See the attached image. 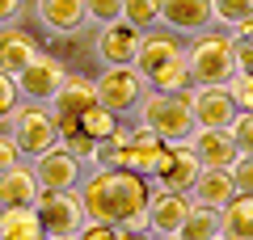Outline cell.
Listing matches in <instances>:
<instances>
[{"mask_svg":"<svg viewBox=\"0 0 253 240\" xmlns=\"http://www.w3.org/2000/svg\"><path fill=\"white\" fill-rule=\"evenodd\" d=\"M148 198H152V181L126 169H93L81 181V202L89 223L148 232Z\"/></svg>","mask_w":253,"mask_h":240,"instance_id":"obj_1","label":"cell"},{"mask_svg":"<svg viewBox=\"0 0 253 240\" xmlns=\"http://www.w3.org/2000/svg\"><path fill=\"white\" fill-rule=\"evenodd\" d=\"M135 72L148 80L152 93H186L194 80H190V59H186V46L169 34H152L139 42L135 55Z\"/></svg>","mask_w":253,"mask_h":240,"instance_id":"obj_2","label":"cell"},{"mask_svg":"<svg viewBox=\"0 0 253 240\" xmlns=\"http://www.w3.org/2000/svg\"><path fill=\"white\" fill-rule=\"evenodd\" d=\"M190 59V80L194 84H211V89H228V80L236 76V38L232 34H194V42L186 46Z\"/></svg>","mask_w":253,"mask_h":240,"instance_id":"obj_3","label":"cell"},{"mask_svg":"<svg viewBox=\"0 0 253 240\" xmlns=\"http://www.w3.org/2000/svg\"><path fill=\"white\" fill-rule=\"evenodd\" d=\"M135 114H139V126L161 135L165 143H190V135H194V114H190L186 93H152L148 89Z\"/></svg>","mask_w":253,"mask_h":240,"instance_id":"obj_4","label":"cell"},{"mask_svg":"<svg viewBox=\"0 0 253 240\" xmlns=\"http://www.w3.org/2000/svg\"><path fill=\"white\" fill-rule=\"evenodd\" d=\"M9 135L17 143L21 160H38L51 148H59V126H55V114L46 106H34V101H21L17 114L9 118Z\"/></svg>","mask_w":253,"mask_h":240,"instance_id":"obj_5","label":"cell"},{"mask_svg":"<svg viewBox=\"0 0 253 240\" xmlns=\"http://www.w3.org/2000/svg\"><path fill=\"white\" fill-rule=\"evenodd\" d=\"M199 173H203V164H199V156H194L190 143H165L156 164H152V173H148V181H152V190L190 194L194 181H199Z\"/></svg>","mask_w":253,"mask_h":240,"instance_id":"obj_6","label":"cell"},{"mask_svg":"<svg viewBox=\"0 0 253 240\" xmlns=\"http://www.w3.org/2000/svg\"><path fill=\"white\" fill-rule=\"evenodd\" d=\"M38 219H42L46 236H63V240H72L76 232L84 228V202H81V190H42L34 202Z\"/></svg>","mask_w":253,"mask_h":240,"instance_id":"obj_7","label":"cell"},{"mask_svg":"<svg viewBox=\"0 0 253 240\" xmlns=\"http://www.w3.org/2000/svg\"><path fill=\"white\" fill-rule=\"evenodd\" d=\"M93 84H97V101L106 110H114L118 118L135 114L139 101H144V93H148V80L139 76L135 68H106Z\"/></svg>","mask_w":253,"mask_h":240,"instance_id":"obj_8","label":"cell"},{"mask_svg":"<svg viewBox=\"0 0 253 240\" xmlns=\"http://www.w3.org/2000/svg\"><path fill=\"white\" fill-rule=\"evenodd\" d=\"M68 80V68L55 59L51 51H38L30 59V68L17 76V93L21 101H34V106H51V97L59 93V84Z\"/></svg>","mask_w":253,"mask_h":240,"instance_id":"obj_9","label":"cell"},{"mask_svg":"<svg viewBox=\"0 0 253 240\" xmlns=\"http://www.w3.org/2000/svg\"><path fill=\"white\" fill-rule=\"evenodd\" d=\"M114 143H118V169L139 173V177L152 173L156 156H161V148H165L161 135H152L148 126H139V122L135 126H123V131L114 135Z\"/></svg>","mask_w":253,"mask_h":240,"instance_id":"obj_10","label":"cell"},{"mask_svg":"<svg viewBox=\"0 0 253 240\" xmlns=\"http://www.w3.org/2000/svg\"><path fill=\"white\" fill-rule=\"evenodd\" d=\"M186 97H190V114H194V126H203V131H228V126H232V118L241 114L228 89L194 84V89H186Z\"/></svg>","mask_w":253,"mask_h":240,"instance_id":"obj_11","label":"cell"},{"mask_svg":"<svg viewBox=\"0 0 253 240\" xmlns=\"http://www.w3.org/2000/svg\"><path fill=\"white\" fill-rule=\"evenodd\" d=\"M190 211H194L190 194H173V190H152V198H148V232H152V236H161V240L181 236V228H186Z\"/></svg>","mask_w":253,"mask_h":240,"instance_id":"obj_12","label":"cell"},{"mask_svg":"<svg viewBox=\"0 0 253 240\" xmlns=\"http://www.w3.org/2000/svg\"><path fill=\"white\" fill-rule=\"evenodd\" d=\"M139 42H144V30H135L131 21H110L97 30V59L106 68H135Z\"/></svg>","mask_w":253,"mask_h":240,"instance_id":"obj_13","label":"cell"},{"mask_svg":"<svg viewBox=\"0 0 253 240\" xmlns=\"http://www.w3.org/2000/svg\"><path fill=\"white\" fill-rule=\"evenodd\" d=\"M30 164H34L38 186H42V190H81V181H84V164L63 148V143H59V148H51L46 156L30 160Z\"/></svg>","mask_w":253,"mask_h":240,"instance_id":"obj_14","label":"cell"},{"mask_svg":"<svg viewBox=\"0 0 253 240\" xmlns=\"http://www.w3.org/2000/svg\"><path fill=\"white\" fill-rule=\"evenodd\" d=\"M211 21V0H161V26H169L173 34H203Z\"/></svg>","mask_w":253,"mask_h":240,"instance_id":"obj_15","label":"cell"},{"mask_svg":"<svg viewBox=\"0 0 253 240\" xmlns=\"http://www.w3.org/2000/svg\"><path fill=\"white\" fill-rule=\"evenodd\" d=\"M190 148H194V156H199L203 169H232L236 156H241L232 131H203V126H194Z\"/></svg>","mask_w":253,"mask_h":240,"instance_id":"obj_16","label":"cell"},{"mask_svg":"<svg viewBox=\"0 0 253 240\" xmlns=\"http://www.w3.org/2000/svg\"><path fill=\"white\" fill-rule=\"evenodd\" d=\"M89 106H97V84L84 76H76V72H68V80L59 84V93L51 97V114L55 122H63V118H76L81 122V114Z\"/></svg>","mask_w":253,"mask_h":240,"instance_id":"obj_17","label":"cell"},{"mask_svg":"<svg viewBox=\"0 0 253 240\" xmlns=\"http://www.w3.org/2000/svg\"><path fill=\"white\" fill-rule=\"evenodd\" d=\"M34 9L51 34H81L84 21H89L84 0H34Z\"/></svg>","mask_w":253,"mask_h":240,"instance_id":"obj_18","label":"cell"},{"mask_svg":"<svg viewBox=\"0 0 253 240\" xmlns=\"http://www.w3.org/2000/svg\"><path fill=\"white\" fill-rule=\"evenodd\" d=\"M232 198H236L232 169H203L199 181H194V190H190V202H194V206H207V211H224Z\"/></svg>","mask_w":253,"mask_h":240,"instance_id":"obj_19","label":"cell"},{"mask_svg":"<svg viewBox=\"0 0 253 240\" xmlns=\"http://www.w3.org/2000/svg\"><path fill=\"white\" fill-rule=\"evenodd\" d=\"M42 186H38L34 164H13L9 173H0V206H34Z\"/></svg>","mask_w":253,"mask_h":240,"instance_id":"obj_20","label":"cell"},{"mask_svg":"<svg viewBox=\"0 0 253 240\" xmlns=\"http://www.w3.org/2000/svg\"><path fill=\"white\" fill-rule=\"evenodd\" d=\"M38 55V42L17 26H4L0 30V72H9L13 80L30 68V59Z\"/></svg>","mask_w":253,"mask_h":240,"instance_id":"obj_21","label":"cell"},{"mask_svg":"<svg viewBox=\"0 0 253 240\" xmlns=\"http://www.w3.org/2000/svg\"><path fill=\"white\" fill-rule=\"evenodd\" d=\"M0 240H46V228L34 206H4L0 211Z\"/></svg>","mask_w":253,"mask_h":240,"instance_id":"obj_22","label":"cell"},{"mask_svg":"<svg viewBox=\"0 0 253 240\" xmlns=\"http://www.w3.org/2000/svg\"><path fill=\"white\" fill-rule=\"evenodd\" d=\"M219 236L224 240H253V194H236L219 211Z\"/></svg>","mask_w":253,"mask_h":240,"instance_id":"obj_23","label":"cell"},{"mask_svg":"<svg viewBox=\"0 0 253 240\" xmlns=\"http://www.w3.org/2000/svg\"><path fill=\"white\" fill-rule=\"evenodd\" d=\"M81 131L89 135V139L106 143V139H114L123 126H118V114H114V110H106V106L97 101V106H89V110L81 114Z\"/></svg>","mask_w":253,"mask_h":240,"instance_id":"obj_24","label":"cell"},{"mask_svg":"<svg viewBox=\"0 0 253 240\" xmlns=\"http://www.w3.org/2000/svg\"><path fill=\"white\" fill-rule=\"evenodd\" d=\"M177 240H219V211H207V206H194Z\"/></svg>","mask_w":253,"mask_h":240,"instance_id":"obj_25","label":"cell"},{"mask_svg":"<svg viewBox=\"0 0 253 240\" xmlns=\"http://www.w3.org/2000/svg\"><path fill=\"white\" fill-rule=\"evenodd\" d=\"M123 21H131L135 30L161 26V0H123Z\"/></svg>","mask_w":253,"mask_h":240,"instance_id":"obj_26","label":"cell"},{"mask_svg":"<svg viewBox=\"0 0 253 240\" xmlns=\"http://www.w3.org/2000/svg\"><path fill=\"white\" fill-rule=\"evenodd\" d=\"M211 13H215L219 26L232 30L241 17H249V13H253V0H211Z\"/></svg>","mask_w":253,"mask_h":240,"instance_id":"obj_27","label":"cell"},{"mask_svg":"<svg viewBox=\"0 0 253 240\" xmlns=\"http://www.w3.org/2000/svg\"><path fill=\"white\" fill-rule=\"evenodd\" d=\"M84 9H89V21L97 30L110 21H123V0H84Z\"/></svg>","mask_w":253,"mask_h":240,"instance_id":"obj_28","label":"cell"},{"mask_svg":"<svg viewBox=\"0 0 253 240\" xmlns=\"http://www.w3.org/2000/svg\"><path fill=\"white\" fill-rule=\"evenodd\" d=\"M21 106V93H17V80L9 72H0V122H9Z\"/></svg>","mask_w":253,"mask_h":240,"instance_id":"obj_29","label":"cell"},{"mask_svg":"<svg viewBox=\"0 0 253 240\" xmlns=\"http://www.w3.org/2000/svg\"><path fill=\"white\" fill-rule=\"evenodd\" d=\"M63 148L72 152L81 164H89V169H93V156H97V139H89L84 131H72V135H63Z\"/></svg>","mask_w":253,"mask_h":240,"instance_id":"obj_30","label":"cell"},{"mask_svg":"<svg viewBox=\"0 0 253 240\" xmlns=\"http://www.w3.org/2000/svg\"><path fill=\"white\" fill-rule=\"evenodd\" d=\"M232 139H236V148L245 152V156H253V110H241V114L232 118Z\"/></svg>","mask_w":253,"mask_h":240,"instance_id":"obj_31","label":"cell"},{"mask_svg":"<svg viewBox=\"0 0 253 240\" xmlns=\"http://www.w3.org/2000/svg\"><path fill=\"white\" fill-rule=\"evenodd\" d=\"M228 93H232L236 110H253V76H245V72H236V76L228 80Z\"/></svg>","mask_w":253,"mask_h":240,"instance_id":"obj_32","label":"cell"},{"mask_svg":"<svg viewBox=\"0 0 253 240\" xmlns=\"http://www.w3.org/2000/svg\"><path fill=\"white\" fill-rule=\"evenodd\" d=\"M232 181H236V194H253V156H236L232 164Z\"/></svg>","mask_w":253,"mask_h":240,"instance_id":"obj_33","label":"cell"},{"mask_svg":"<svg viewBox=\"0 0 253 240\" xmlns=\"http://www.w3.org/2000/svg\"><path fill=\"white\" fill-rule=\"evenodd\" d=\"M118 232L123 228H110V223H84L76 232V240H118Z\"/></svg>","mask_w":253,"mask_h":240,"instance_id":"obj_34","label":"cell"},{"mask_svg":"<svg viewBox=\"0 0 253 240\" xmlns=\"http://www.w3.org/2000/svg\"><path fill=\"white\" fill-rule=\"evenodd\" d=\"M13 164H21V152L13 143V135H0V173H9Z\"/></svg>","mask_w":253,"mask_h":240,"instance_id":"obj_35","label":"cell"},{"mask_svg":"<svg viewBox=\"0 0 253 240\" xmlns=\"http://www.w3.org/2000/svg\"><path fill=\"white\" fill-rule=\"evenodd\" d=\"M21 21V0H0V30Z\"/></svg>","mask_w":253,"mask_h":240,"instance_id":"obj_36","label":"cell"},{"mask_svg":"<svg viewBox=\"0 0 253 240\" xmlns=\"http://www.w3.org/2000/svg\"><path fill=\"white\" fill-rule=\"evenodd\" d=\"M236 72L253 76V42H236Z\"/></svg>","mask_w":253,"mask_h":240,"instance_id":"obj_37","label":"cell"},{"mask_svg":"<svg viewBox=\"0 0 253 240\" xmlns=\"http://www.w3.org/2000/svg\"><path fill=\"white\" fill-rule=\"evenodd\" d=\"M228 34H232L236 42H253V13H249V17H241L232 30H228Z\"/></svg>","mask_w":253,"mask_h":240,"instance_id":"obj_38","label":"cell"},{"mask_svg":"<svg viewBox=\"0 0 253 240\" xmlns=\"http://www.w3.org/2000/svg\"><path fill=\"white\" fill-rule=\"evenodd\" d=\"M118 240H152V232H126L123 228V232H118Z\"/></svg>","mask_w":253,"mask_h":240,"instance_id":"obj_39","label":"cell"},{"mask_svg":"<svg viewBox=\"0 0 253 240\" xmlns=\"http://www.w3.org/2000/svg\"><path fill=\"white\" fill-rule=\"evenodd\" d=\"M46 240H63V236H46ZM72 240H76V236H72Z\"/></svg>","mask_w":253,"mask_h":240,"instance_id":"obj_40","label":"cell"},{"mask_svg":"<svg viewBox=\"0 0 253 240\" xmlns=\"http://www.w3.org/2000/svg\"><path fill=\"white\" fill-rule=\"evenodd\" d=\"M156 240H161V236H156ZM173 240H177V236H173Z\"/></svg>","mask_w":253,"mask_h":240,"instance_id":"obj_41","label":"cell"},{"mask_svg":"<svg viewBox=\"0 0 253 240\" xmlns=\"http://www.w3.org/2000/svg\"><path fill=\"white\" fill-rule=\"evenodd\" d=\"M0 211H4V206H0Z\"/></svg>","mask_w":253,"mask_h":240,"instance_id":"obj_42","label":"cell"},{"mask_svg":"<svg viewBox=\"0 0 253 240\" xmlns=\"http://www.w3.org/2000/svg\"><path fill=\"white\" fill-rule=\"evenodd\" d=\"M219 240H224V236H219Z\"/></svg>","mask_w":253,"mask_h":240,"instance_id":"obj_43","label":"cell"}]
</instances>
